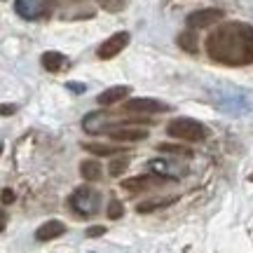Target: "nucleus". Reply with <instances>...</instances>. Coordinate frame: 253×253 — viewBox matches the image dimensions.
Masks as SVG:
<instances>
[{"label": "nucleus", "mask_w": 253, "mask_h": 253, "mask_svg": "<svg viewBox=\"0 0 253 253\" xmlns=\"http://www.w3.org/2000/svg\"><path fill=\"white\" fill-rule=\"evenodd\" d=\"M207 54L211 61L223 66H249L253 63V26L244 21H225L209 33Z\"/></svg>", "instance_id": "obj_1"}, {"label": "nucleus", "mask_w": 253, "mask_h": 253, "mask_svg": "<svg viewBox=\"0 0 253 253\" xmlns=\"http://www.w3.org/2000/svg\"><path fill=\"white\" fill-rule=\"evenodd\" d=\"M167 134L171 136V138L185 141V143H202L204 138H209V129L199 120L176 118L167 125Z\"/></svg>", "instance_id": "obj_2"}, {"label": "nucleus", "mask_w": 253, "mask_h": 253, "mask_svg": "<svg viewBox=\"0 0 253 253\" xmlns=\"http://www.w3.org/2000/svg\"><path fill=\"white\" fill-rule=\"evenodd\" d=\"M68 207H71L73 213H78V216H82V218L94 216L101 207V195L94 188H89V185H82V188H78L71 195Z\"/></svg>", "instance_id": "obj_3"}, {"label": "nucleus", "mask_w": 253, "mask_h": 253, "mask_svg": "<svg viewBox=\"0 0 253 253\" xmlns=\"http://www.w3.org/2000/svg\"><path fill=\"white\" fill-rule=\"evenodd\" d=\"M223 17H225V12L218 7L195 9V12L188 14L185 24H188V28H192V31H202V28H211V26H216V24H220Z\"/></svg>", "instance_id": "obj_4"}, {"label": "nucleus", "mask_w": 253, "mask_h": 253, "mask_svg": "<svg viewBox=\"0 0 253 253\" xmlns=\"http://www.w3.org/2000/svg\"><path fill=\"white\" fill-rule=\"evenodd\" d=\"M125 113H136V115H157V113H169L171 106H167L157 99H145V96H136V99H129L122 106Z\"/></svg>", "instance_id": "obj_5"}, {"label": "nucleus", "mask_w": 253, "mask_h": 253, "mask_svg": "<svg viewBox=\"0 0 253 253\" xmlns=\"http://www.w3.org/2000/svg\"><path fill=\"white\" fill-rule=\"evenodd\" d=\"M14 7H17L19 17L36 21V19H42L49 12L52 0H14Z\"/></svg>", "instance_id": "obj_6"}, {"label": "nucleus", "mask_w": 253, "mask_h": 253, "mask_svg": "<svg viewBox=\"0 0 253 253\" xmlns=\"http://www.w3.org/2000/svg\"><path fill=\"white\" fill-rule=\"evenodd\" d=\"M126 45H129V33H126V31H120V33H113L106 42H101L96 54H99V59H103V61H106V59H115Z\"/></svg>", "instance_id": "obj_7"}, {"label": "nucleus", "mask_w": 253, "mask_h": 253, "mask_svg": "<svg viewBox=\"0 0 253 253\" xmlns=\"http://www.w3.org/2000/svg\"><path fill=\"white\" fill-rule=\"evenodd\" d=\"M108 136L113 141H120V143H136V141H145L148 138V129H141V126H118V129H110Z\"/></svg>", "instance_id": "obj_8"}, {"label": "nucleus", "mask_w": 253, "mask_h": 253, "mask_svg": "<svg viewBox=\"0 0 253 253\" xmlns=\"http://www.w3.org/2000/svg\"><path fill=\"white\" fill-rule=\"evenodd\" d=\"M169 178H164V176H155V178H150V176H134V178H126V181H122L120 185H122V190H126V192H143V190L153 188L155 183H167Z\"/></svg>", "instance_id": "obj_9"}, {"label": "nucleus", "mask_w": 253, "mask_h": 253, "mask_svg": "<svg viewBox=\"0 0 253 253\" xmlns=\"http://www.w3.org/2000/svg\"><path fill=\"white\" fill-rule=\"evenodd\" d=\"M66 235V225L61 220H47L42 225L36 230V239L38 242H52L56 237H63Z\"/></svg>", "instance_id": "obj_10"}, {"label": "nucleus", "mask_w": 253, "mask_h": 253, "mask_svg": "<svg viewBox=\"0 0 253 253\" xmlns=\"http://www.w3.org/2000/svg\"><path fill=\"white\" fill-rule=\"evenodd\" d=\"M129 91H131V87H125V84L108 87L106 91H101L99 96H96V101H99L101 106H115V103H120V101H125L129 96Z\"/></svg>", "instance_id": "obj_11"}, {"label": "nucleus", "mask_w": 253, "mask_h": 253, "mask_svg": "<svg viewBox=\"0 0 253 253\" xmlns=\"http://www.w3.org/2000/svg\"><path fill=\"white\" fill-rule=\"evenodd\" d=\"M84 150L94 157H113V155H122L126 150L125 145H110V143H84Z\"/></svg>", "instance_id": "obj_12"}, {"label": "nucleus", "mask_w": 253, "mask_h": 253, "mask_svg": "<svg viewBox=\"0 0 253 253\" xmlns=\"http://www.w3.org/2000/svg\"><path fill=\"white\" fill-rule=\"evenodd\" d=\"M40 61H42V68L49 73H59L68 66V59H66L61 52H45Z\"/></svg>", "instance_id": "obj_13"}, {"label": "nucleus", "mask_w": 253, "mask_h": 253, "mask_svg": "<svg viewBox=\"0 0 253 253\" xmlns=\"http://www.w3.org/2000/svg\"><path fill=\"white\" fill-rule=\"evenodd\" d=\"M80 176L84 178V181H101V176H103V167H101V162H96V160H84V162H80Z\"/></svg>", "instance_id": "obj_14"}, {"label": "nucleus", "mask_w": 253, "mask_h": 253, "mask_svg": "<svg viewBox=\"0 0 253 253\" xmlns=\"http://www.w3.org/2000/svg\"><path fill=\"white\" fill-rule=\"evenodd\" d=\"M178 197H164V199H153V202H141L138 207H136V211L138 213H150V211H157V209H164L169 207V204H173Z\"/></svg>", "instance_id": "obj_15"}, {"label": "nucleus", "mask_w": 253, "mask_h": 253, "mask_svg": "<svg viewBox=\"0 0 253 253\" xmlns=\"http://www.w3.org/2000/svg\"><path fill=\"white\" fill-rule=\"evenodd\" d=\"M178 45L185 49V52H190V54H195L197 52V33L192 31V28H188V31H183L181 36H178Z\"/></svg>", "instance_id": "obj_16"}, {"label": "nucleus", "mask_w": 253, "mask_h": 253, "mask_svg": "<svg viewBox=\"0 0 253 253\" xmlns=\"http://www.w3.org/2000/svg\"><path fill=\"white\" fill-rule=\"evenodd\" d=\"M160 153H169V155H181V157H192V150L188 145H176V143H160L157 145Z\"/></svg>", "instance_id": "obj_17"}, {"label": "nucleus", "mask_w": 253, "mask_h": 253, "mask_svg": "<svg viewBox=\"0 0 253 253\" xmlns=\"http://www.w3.org/2000/svg\"><path fill=\"white\" fill-rule=\"evenodd\" d=\"M106 213H108L110 220H120V218L125 216V204H122L120 199L110 197V199H108V209H106Z\"/></svg>", "instance_id": "obj_18"}, {"label": "nucleus", "mask_w": 253, "mask_h": 253, "mask_svg": "<svg viewBox=\"0 0 253 253\" xmlns=\"http://www.w3.org/2000/svg\"><path fill=\"white\" fill-rule=\"evenodd\" d=\"M126 167H129L126 157H118V160H113V162L108 164V173L110 176H120L122 171H126Z\"/></svg>", "instance_id": "obj_19"}, {"label": "nucleus", "mask_w": 253, "mask_h": 253, "mask_svg": "<svg viewBox=\"0 0 253 253\" xmlns=\"http://www.w3.org/2000/svg\"><path fill=\"white\" fill-rule=\"evenodd\" d=\"M103 9H108V12H122L126 5V0H96Z\"/></svg>", "instance_id": "obj_20"}, {"label": "nucleus", "mask_w": 253, "mask_h": 253, "mask_svg": "<svg viewBox=\"0 0 253 253\" xmlns=\"http://www.w3.org/2000/svg\"><path fill=\"white\" fill-rule=\"evenodd\" d=\"M101 235H106V227H103V225H91V227H87V237H101Z\"/></svg>", "instance_id": "obj_21"}, {"label": "nucleus", "mask_w": 253, "mask_h": 253, "mask_svg": "<svg viewBox=\"0 0 253 253\" xmlns=\"http://www.w3.org/2000/svg\"><path fill=\"white\" fill-rule=\"evenodd\" d=\"M0 197H2V204H12V202H14V192H12L9 188H5Z\"/></svg>", "instance_id": "obj_22"}, {"label": "nucleus", "mask_w": 253, "mask_h": 253, "mask_svg": "<svg viewBox=\"0 0 253 253\" xmlns=\"http://www.w3.org/2000/svg\"><path fill=\"white\" fill-rule=\"evenodd\" d=\"M5 227H7V213H5V211L0 209V232H2Z\"/></svg>", "instance_id": "obj_23"}, {"label": "nucleus", "mask_w": 253, "mask_h": 253, "mask_svg": "<svg viewBox=\"0 0 253 253\" xmlns=\"http://www.w3.org/2000/svg\"><path fill=\"white\" fill-rule=\"evenodd\" d=\"M14 106H0V115H12V113H14Z\"/></svg>", "instance_id": "obj_24"}, {"label": "nucleus", "mask_w": 253, "mask_h": 253, "mask_svg": "<svg viewBox=\"0 0 253 253\" xmlns=\"http://www.w3.org/2000/svg\"><path fill=\"white\" fill-rule=\"evenodd\" d=\"M0 155H2V143H0Z\"/></svg>", "instance_id": "obj_25"}, {"label": "nucleus", "mask_w": 253, "mask_h": 253, "mask_svg": "<svg viewBox=\"0 0 253 253\" xmlns=\"http://www.w3.org/2000/svg\"><path fill=\"white\" fill-rule=\"evenodd\" d=\"M251 181H253V173H251Z\"/></svg>", "instance_id": "obj_26"}]
</instances>
